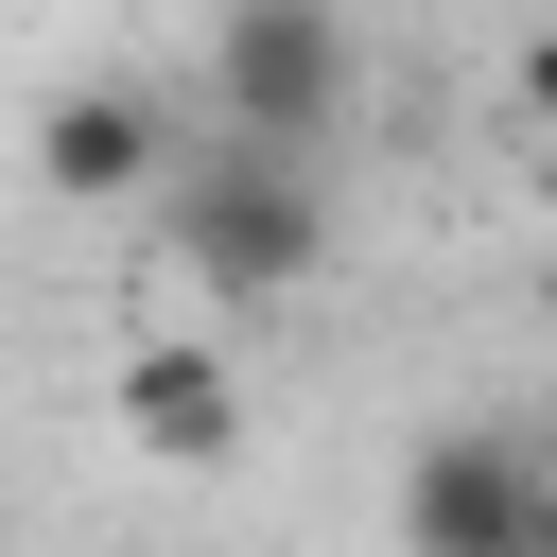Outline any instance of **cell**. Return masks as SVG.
I'll list each match as a JSON object with an SVG mask.
<instances>
[{"instance_id":"obj_1","label":"cell","mask_w":557,"mask_h":557,"mask_svg":"<svg viewBox=\"0 0 557 557\" xmlns=\"http://www.w3.org/2000/svg\"><path fill=\"white\" fill-rule=\"evenodd\" d=\"M157 226H174V261L209 278V296H296L313 261H331V209H313V157H278V139H191L174 157V191H157Z\"/></svg>"},{"instance_id":"obj_6","label":"cell","mask_w":557,"mask_h":557,"mask_svg":"<svg viewBox=\"0 0 557 557\" xmlns=\"http://www.w3.org/2000/svg\"><path fill=\"white\" fill-rule=\"evenodd\" d=\"M522 122L557 139V35H522Z\"/></svg>"},{"instance_id":"obj_4","label":"cell","mask_w":557,"mask_h":557,"mask_svg":"<svg viewBox=\"0 0 557 557\" xmlns=\"http://www.w3.org/2000/svg\"><path fill=\"white\" fill-rule=\"evenodd\" d=\"M174 122H157V87H52L35 104V191L52 209H157L174 191Z\"/></svg>"},{"instance_id":"obj_7","label":"cell","mask_w":557,"mask_h":557,"mask_svg":"<svg viewBox=\"0 0 557 557\" xmlns=\"http://www.w3.org/2000/svg\"><path fill=\"white\" fill-rule=\"evenodd\" d=\"M540 540H557V470H540Z\"/></svg>"},{"instance_id":"obj_8","label":"cell","mask_w":557,"mask_h":557,"mask_svg":"<svg viewBox=\"0 0 557 557\" xmlns=\"http://www.w3.org/2000/svg\"><path fill=\"white\" fill-rule=\"evenodd\" d=\"M522 557H557V540H522Z\"/></svg>"},{"instance_id":"obj_2","label":"cell","mask_w":557,"mask_h":557,"mask_svg":"<svg viewBox=\"0 0 557 557\" xmlns=\"http://www.w3.org/2000/svg\"><path fill=\"white\" fill-rule=\"evenodd\" d=\"M348 87H366L348 0H226V35H209V104H226V139L331 157V139H348Z\"/></svg>"},{"instance_id":"obj_3","label":"cell","mask_w":557,"mask_h":557,"mask_svg":"<svg viewBox=\"0 0 557 557\" xmlns=\"http://www.w3.org/2000/svg\"><path fill=\"white\" fill-rule=\"evenodd\" d=\"M540 470H557V453H522L505 418L418 435V470H400V557H522V540H540Z\"/></svg>"},{"instance_id":"obj_5","label":"cell","mask_w":557,"mask_h":557,"mask_svg":"<svg viewBox=\"0 0 557 557\" xmlns=\"http://www.w3.org/2000/svg\"><path fill=\"white\" fill-rule=\"evenodd\" d=\"M122 435H139L157 470H226V453H244V366L191 348V331H139V348H122Z\"/></svg>"}]
</instances>
